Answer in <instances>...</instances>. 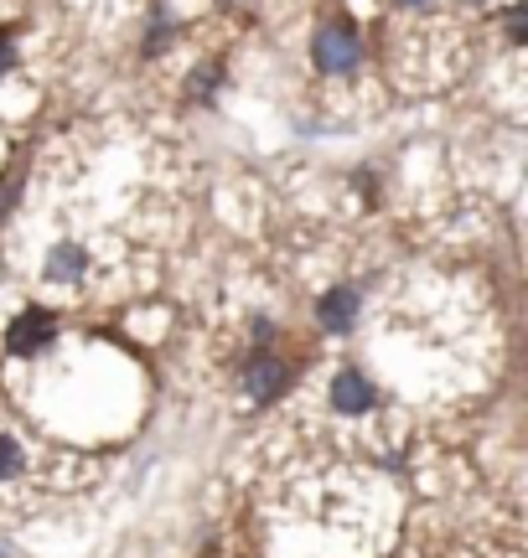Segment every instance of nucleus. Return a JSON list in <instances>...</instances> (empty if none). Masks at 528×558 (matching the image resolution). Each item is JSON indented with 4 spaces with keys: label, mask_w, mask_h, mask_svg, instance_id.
<instances>
[{
    "label": "nucleus",
    "mask_w": 528,
    "mask_h": 558,
    "mask_svg": "<svg viewBox=\"0 0 528 558\" xmlns=\"http://www.w3.org/2000/svg\"><path fill=\"white\" fill-rule=\"evenodd\" d=\"M358 58H363V41H358V32H352L347 21H332V26H322V32L311 37V62H316L322 73H352Z\"/></svg>",
    "instance_id": "nucleus-1"
},
{
    "label": "nucleus",
    "mask_w": 528,
    "mask_h": 558,
    "mask_svg": "<svg viewBox=\"0 0 528 558\" xmlns=\"http://www.w3.org/2000/svg\"><path fill=\"white\" fill-rule=\"evenodd\" d=\"M52 337H58V320H52V311L32 305V311H21V316L11 320L5 347H11L16 357H37V352H47V347H52Z\"/></svg>",
    "instance_id": "nucleus-2"
},
{
    "label": "nucleus",
    "mask_w": 528,
    "mask_h": 558,
    "mask_svg": "<svg viewBox=\"0 0 528 558\" xmlns=\"http://www.w3.org/2000/svg\"><path fill=\"white\" fill-rule=\"evenodd\" d=\"M285 383H290V367H285L280 357H254L244 367V388H249V399H260V403H269L275 393H280Z\"/></svg>",
    "instance_id": "nucleus-3"
},
{
    "label": "nucleus",
    "mask_w": 528,
    "mask_h": 558,
    "mask_svg": "<svg viewBox=\"0 0 528 558\" xmlns=\"http://www.w3.org/2000/svg\"><path fill=\"white\" fill-rule=\"evenodd\" d=\"M373 403H379V393H373V383L363 373H343V378L332 383V409L337 414H368Z\"/></svg>",
    "instance_id": "nucleus-4"
},
{
    "label": "nucleus",
    "mask_w": 528,
    "mask_h": 558,
    "mask_svg": "<svg viewBox=\"0 0 528 558\" xmlns=\"http://www.w3.org/2000/svg\"><path fill=\"white\" fill-rule=\"evenodd\" d=\"M316 320H322V331H347L358 320V290H347V284L326 290L322 305H316Z\"/></svg>",
    "instance_id": "nucleus-5"
},
{
    "label": "nucleus",
    "mask_w": 528,
    "mask_h": 558,
    "mask_svg": "<svg viewBox=\"0 0 528 558\" xmlns=\"http://www.w3.org/2000/svg\"><path fill=\"white\" fill-rule=\"evenodd\" d=\"M83 264H88V254H83L79 243H58V248L47 254V275L52 279H79Z\"/></svg>",
    "instance_id": "nucleus-6"
},
{
    "label": "nucleus",
    "mask_w": 528,
    "mask_h": 558,
    "mask_svg": "<svg viewBox=\"0 0 528 558\" xmlns=\"http://www.w3.org/2000/svg\"><path fill=\"white\" fill-rule=\"evenodd\" d=\"M21 465H26V456H21V445L11 435H0V481L21 476Z\"/></svg>",
    "instance_id": "nucleus-7"
},
{
    "label": "nucleus",
    "mask_w": 528,
    "mask_h": 558,
    "mask_svg": "<svg viewBox=\"0 0 528 558\" xmlns=\"http://www.w3.org/2000/svg\"><path fill=\"white\" fill-rule=\"evenodd\" d=\"M11 62H16V47H11V37H0V73H5Z\"/></svg>",
    "instance_id": "nucleus-8"
},
{
    "label": "nucleus",
    "mask_w": 528,
    "mask_h": 558,
    "mask_svg": "<svg viewBox=\"0 0 528 558\" xmlns=\"http://www.w3.org/2000/svg\"><path fill=\"white\" fill-rule=\"evenodd\" d=\"M508 32H513V37H524V5H513V11H508Z\"/></svg>",
    "instance_id": "nucleus-9"
},
{
    "label": "nucleus",
    "mask_w": 528,
    "mask_h": 558,
    "mask_svg": "<svg viewBox=\"0 0 528 558\" xmlns=\"http://www.w3.org/2000/svg\"><path fill=\"white\" fill-rule=\"evenodd\" d=\"M16 197V186H11V181H5V186H0V213H5V202Z\"/></svg>",
    "instance_id": "nucleus-10"
},
{
    "label": "nucleus",
    "mask_w": 528,
    "mask_h": 558,
    "mask_svg": "<svg viewBox=\"0 0 528 558\" xmlns=\"http://www.w3.org/2000/svg\"><path fill=\"white\" fill-rule=\"evenodd\" d=\"M405 5H425V0H405Z\"/></svg>",
    "instance_id": "nucleus-11"
}]
</instances>
